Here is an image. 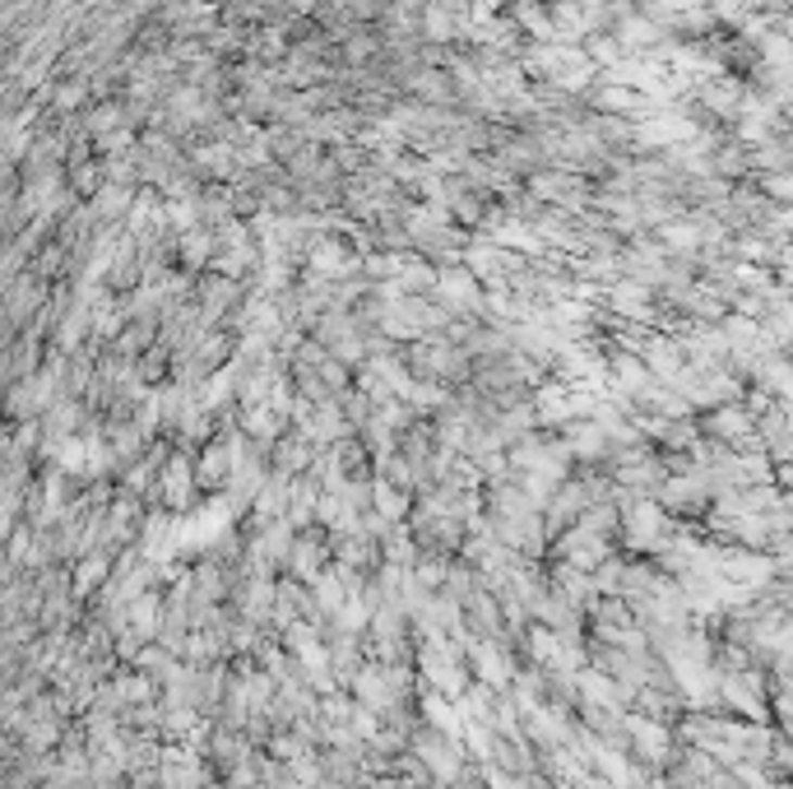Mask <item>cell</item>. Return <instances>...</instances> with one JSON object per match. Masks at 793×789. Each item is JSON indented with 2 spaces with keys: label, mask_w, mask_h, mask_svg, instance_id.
<instances>
[{
  "label": "cell",
  "mask_w": 793,
  "mask_h": 789,
  "mask_svg": "<svg viewBox=\"0 0 793 789\" xmlns=\"http://www.w3.org/2000/svg\"><path fill=\"white\" fill-rule=\"evenodd\" d=\"M330 567V539L320 535H298L288 543V562H284V572L292 576V580H302V586H312V580Z\"/></svg>",
  "instance_id": "obj_1"
}]
</instances>
